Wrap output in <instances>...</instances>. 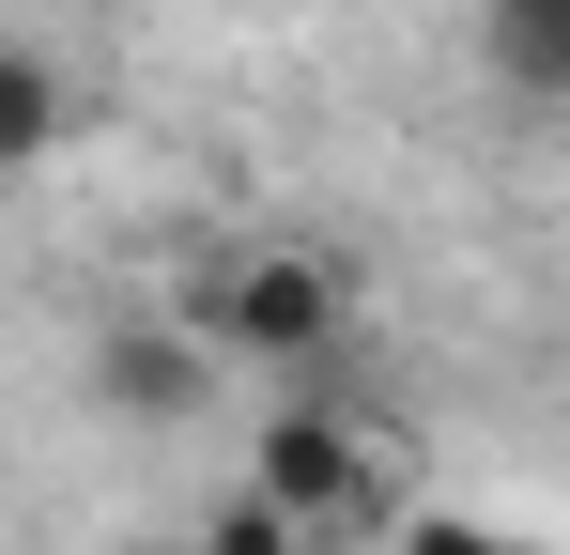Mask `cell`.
Here are the masks:
<instances>
[{
	"label": "cell",
	"mask_w": 570,
	"mask_h": 555,
	"mask_svg": "<svg viewBox=\"0 0 570 555\" xmlns=\"http://www.w3.org/2000/svg\"><path fill=\"white\" fill-rule=\"evenodd\" d=\"M62 139H78V78H62L47 47H16V31H0V171H47Z\"/></svg>",
	"instance_id": "4"
},
{
	"label": "cell",
	"mask_w": 570,
	"mask_h": 555,
	"mask_svg": "<svg viewBox=\"0 0 570 555\" xmlns=\"http://www.w3.org/2000/svg\"><path fill=\"white\" fill-rule=\"evenodd\" d=\"M247 494H263L308 555H324V541H385V509H401V448L355 417L340 370H293L278 401H263V432H247Z\"/></svg>",
	"instance_id": "1"
},
{
	"label": "cell",
	"mask_w": 570,
	"mask_h": 555,
	"mask_svg": "<svg viewBox=\"0 0 570 555\" xmlns=\"http://www.w3.org/2000/svg\"><path fill=\"white\" fill-rule=\"evenodd\" d=\"M478 47H493V78L524 108H556L570 93V0H478Z\"/></svg>",
	"instance_id": "5"
},
{
	"label": "cell",
	"mask_w": 570,
	"mask_h": 555,
	"mask_svg": "<svg viewBox=\"0 0 570 555\" xmlns=\"http://www.w3.org/2000/svg\"><path fill=\"white\" fill-rule=\"evenodd\" d=\"M170 309L200 324L216 370H263V386L355 356V263H340V247H200V278Z\"/></svg>",
	"instance_id": "2"
},
{
	"label": "cell",
	"mask_w": 570,
	"mask_h": 555,
	"mask_svg": "<svg viewBox=\"0 0 570 555\" xmlns=\"http://www.w3.org/2000/svg\"><path fill=\"white\" fill-rule=\"evenodd\" d=\"M186 555H308V541H293L263 494H232V509H200V541H186Z\"/></svg>",
	"instance_id": "6"
},
{
	"label": "cell",
	"mask_w": 570,
	"mask_h": 555,
	"mask_svg": "<svg viewBox=\"0 0 570 555\" xmlns=\"http://www.w3.org/2000/svg\"><path fill=\"white\" fill-rule=\"evenodd\" d=\"M78 386H94L124 432H186L200 401H216V356H200V324H186V309H139V324H94Z\"/></svg>",
	"instance_id": "3"
}]
</instances>
